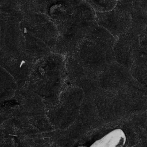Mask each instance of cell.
Returning <instances> with one entry per match:
<instances>
[{
	"label": "cell",
	"mask_w": 147,
	"mask_h": 147,
	"mask_svg": "<svg viewBox=\"0 0 147 147\" xmlns=\"http://www.w3.org/2000/svg\"><path fill=\"white\" fill-rule=\"evenodd\" d=\"M55 24L59 36L71 41H82L97 25L96 11L83 0H55L45 9Z\"/></svg>",
	"instance_id": "cell-1"
},
{
	"label": "cell",
	"mask_w": 147,
	"mask_h": 147,
	"mask_svg": "<svg viewBox=\"0 0 147 147\" xmlns=\"http://www.w3.org/2000/svg\"><path fill=\"white\" fill-rule=\"evenodd\" d=\"M21 25L43 42L56 41L59 31L55 24L44 13L30 11L24 15Z\"/></svg>",
	"instance_id": "cell-2"
},
{
	"label": "cell",
	"mask_w": 147,
	"mask_h": 147,
	"mask_svg": "<svg viewBox=\"0 0 147 147\" xmlns=\"http://www.w3.org/2000/svg\"><path fill=\"white\" fill-rule=\"evenodd\" d=\"M126 141L124 131L116 129L96 140L90 147H123Z\"/></svg>",
	"instance_id": "cell-3"
},
{
	"label": "cell",
	"mask_w": 147,
	"mask_h": 147,
	"mask_svg": "<svg viewBox=\"0 0 147 147\" xmlns=\"http://www.w3.org/2000/svg\"><path fill=\"white\" fill-rule=\"evenodd\" d=\"M55 0H34L36 11L44 13L47 6Z\"/></svg>",
	"instance_id": "cell-4"
}]
</instances>
